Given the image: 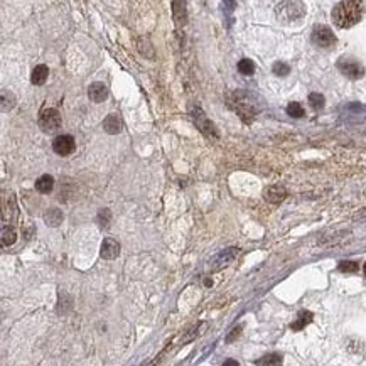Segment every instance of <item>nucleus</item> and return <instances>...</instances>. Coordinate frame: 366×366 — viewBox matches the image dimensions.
<instances>
[{
  "label": "nucleus",
  "instance_id": "obj_29",
  "mask_svg": "<svg viewBox=\"0 0 366 366\" xmlns=\"http://www.w3.org/2000/svg\"><path fill=\"white\" fill-rule=\"evenodd\" d=\"M272 71H273V74H277V76H287L291 73V66L282 63V61H277V63L272 66Z\"/></svg>",
  "mask_w": 366,
  "mask_h": 366
},
{
  "label": "nucleus",
  "instance_id": "obj_13",
  "mask_svg": "<svg viewBox=\"0 0 366 366\" xmlns=\"http://www.w3.org/2000/svg\"><path fill=\"white\" fill-rule=\"evenodd\" d=\"M287 194H289L287 189H285L284 186L275 184V186H270V188L265 189L263 198L267 199L268 203H272V204H280L285 198H287Z\"/></svg>",
  "mask_w": 366,
  "mask_h": 366
},
{
  "label": "nucleus",
  "instance_id": "obj_31",
  "mask_svg": "<svg viewBox=\"0 0 366 366\" xmlns=\"http://www.w3.org/2000/svg\"><path fill=\"white\" fill-rule=\"evenodd\" d=\"M240 334H241V326H236L235 329L231 331V334L226 336V343H233V341H235Z\"/></svg>",
  "mask_w": 366,
  "mask_h": 366
},
{
  "label": "nucleus",
  "instance_id": "obj_5",
  "mask_svg": "<svg viewBox=\"0 0 366 366\" xmlns=\"http://www.w3.org/2000/svg\"><path fill=\"white\" fill-rule=\"evenodd\" d=\"M311 41L314 46L321 47V49H329V47H332L337 42L336 34L332 32V29H329L327 26H322V24L314 26Z\"/></svg>",
  "mask_w": 366,
  "mask_h": 366
},
{
  "label": "nucleus",
  "instance_id": "obj_9",
  "mask_svg": "<svg viewBox=\"0 0 366 366\" xmlns=\"http://www.w3.org/2000/svg\"><path fill=\"white\" fill-rule=\"evenodd\" d=\"M238 253H240L238 248H226V250H223L211 261H209V267H211L213 270H220L223 267H226V265H230L231 261L235 260L236 256H238Z\"/></svg>",
  "mask_w": 366,
  "mask_h": 366
},
{
  "label": "nucleus",
  "instance_id": "obj_28",
  "mask_svg": "<svg viewBox=\"0 0 366 366\" xmlns=\"http://www.w3.org/2000/svg\"><path fill=\"white\" fill-rule=\"evenodd\" d=\"M358 267H359V265L356 263V261H351V260H343V261H339V265H337V268H339L341 272H344V273L356 272Z\"/></svg>",
  "mask_w": 366,
  "mask_h": 366
},
{
  "label": "nucleus",
  "instance_id": "obj_17",
  "mask_svg": "<svg viewBox=\"0 0 366 366\" xmlns=\"http://www.w3.org/2000/svg\"><path fill=\"white\" fill-rule=\"evenodd\" d=\"M312 317H314L312 312L301 311V312L297 314V319L291 324V329L292 331H302L307 324H311V322H312Z\"/></svg>",
  "mask_w": 366,
  "mask_h": 366
},
{
  "label": "nucleus",
  "instance_id": "obj_14",
  "mask_svg": "<svg viewBox=\"0 0 366 366\" xmlns=\"http://www.w3.org/2000/svg\"><path fill=\"white\" fill-rule=\"evenodd\" d=\"M122 128H123V122L117 113H110V115L103 120V130L107 132V134L117 135L122 132Z\"/></svg>",
  "mask_w": 366,
  "mask_h": 366
},
{
  "label": "nucleus",
  "instance_id": "obj_23",
  "mask_svg": "<svg viewBox=\"0 0 366 366\" xmlns=\"http://www.w3.org/2000/svg\"><path fill=\"white\" fill-rule=\"evenodd\" d=\"M110 221H112V211L107 208L100 209L98 215H97V223L100 228H108L110 226Z\"/></svg>",
  "mask_w": 366,
  "mask_h": 366
},
{
  "label": "nucleus",
  "instance_id": "obj_4",
  "mask_svg": "<svg viewBox=\"0 0 366 366\" xmlns=\"http://www.w3.org/2000/svg\"><path fill=\"white\" fill-rule=\"evenodd\" d=\"M191 118H193L194 125L198 127V130L201 132V134L206 137V139H209V140H218V139H220V134H218L216 125L211 120H209V118L206 117V113H204L199 107H193L191 108Z\"/></svg>",
  "mask_w": 366,
  "mask_h": 366
},
{
  "label": "nucleus",
  "instance_id": "obj_11",
  "mask_svg": "<svg viewBox=\"0 0 366 366\" xmlns=\"http://www.w3.org/2000/svg\"><path fill=\"white\" fill-rule=\"evenodd\" d=\"M100 255L105 260H113L120 255V243L113 238H105L102 241V248H100Z\"/></svg>",
  "mask_w": 366,
  "mask_h": 366
},
{
  "label": "nucleus",
  "instance_id": "obj_12",
  "mask_svg": "<svg viewBox=\"0 0 366 366\" xmlns=\"http://www.w3.org/2000/svg\"><path fill=\"white\" fill-rule=\"evenodd\" d=\"M88 98L92 100L93 103H102L108 98V88L107 84L102 81H95L89 84L88 88Z\"/></svg>",
  "mask_w": 366,
  "mask_h": 366
},
{
  "label": "nucleus",
  "instance_id": "obj_22",
  "mask_svg": "<svg viewBox=\"0 0 366 366\" xmlns=\"http://www.w3.org/2000/svg\"><path fill=\"white\" fill-rule=\"evenodd\" d=\"M16 97H14L12 92H7V89H2V112H11L14 107H16Z\"/></svg>",
  "mask_w": 366,
  "mask_h": 366
},
{
  "label": "nucleus",
  "instance_id": "obj_7",
  "mask_svg": "<svg viewBox=\"0 0 366 366\" xmlns=\"http://www.w3.org/2000/svg\"><path fill=\"white\" fill-rule=\"evenodd\" d=\"M39 127L42 132L46 134H52L61 127V115L56 108H46V110L41 112L39 117Z\"/></svg>",
  "mask_w": 366,
  "mask_h": 366
},
{
  "label": "nucleus",
  "instance_id": "obj_18",
  "mask_svg": "<svg viewBox=\"0 0 366 366\" xmlns=\"http://www.w3.org/2000/svg\"><path fill=\"white\" fill-rule=\"evenodd\" d=\"M36 189L41 194H49L52 189H54V177L49 174L41 175V177L36 180Z\"/></svg>",
  "mask_w": 366,
  "mask_h": 366
},
{
  "label": "nucleus",
  "instance_id": "obj_26",
  "mask_svg": "<svg viewBox=\"0 0 366 366\" xmlns=\"http://www.w3.org/2000/svg\"><path fill=\"white\" fill-rule=\"evenodd\" d=\"M238 71L241 74H245V76H251L253 74V71H255V64H253V61L251 59H241L240 63H238Z\"/></svg>",
  "mask_w": 366,
  "mask_h": 366
},
{
  "label": "nucleus",
  "instance_id": "obj_27",
  "mask_svg": "<svg viewBox=\"0 0 366 366\" xmlns=\"http://www.w3.org/2000/svg\"><path fill=\"white\" fill-rule=\"evenodd\" d=\"M287 113L291 115L292 118H302L304 117V108H302V105L301 103H297V102H292V103H289V107H287Z\"/></svg>",
  "mask_w": 366,
  "mask_h": 366
},
{
  "label": "nucleus",
  "instance_id": "obj_6",
  "mask_svg": "<svg viewBox=\"0 0 366 366\" xmlns=\"http://www.w3.org/2000/svg\"><path fill=\"white\" fill-rule=\"evenodd\" d=\"M337 69L349 79H359L364 76V66L353 58H341L337 61Z\"/></svg>",
  "mask_w": 366,
  "mask_h": 366
},
{
  "label": "nucleus",
  "instance_id": "obj_21",
  "mask_svg": "<svg viewBox=\"0 0 366 366\" xmlns=\"http://www.w3.org/2000/svg\"><path fill=\"white\" fill-rule=\"evenodd\" d=\"M16 240H17L16 230H14L12 226L4 225V228H2V245L4 246H11V245L16 243Z\"/></svg>",
  "mask_w": 366,
  "mask_h": 366
},
{
  "label": "nucleus",
  "instance_id": "obj_25",
  "mask_svg": "<svg viewBox=\"0 0 366 366\" xmlns=\"http://www.w3.org/2000/svg\"><path fill=\"white\" fill-rule=\"evenodd\" d=\"M309 103H311V107L314 108V110H322V108H324L326 100L321 93H311L309 95Z\"/></svg>",
  "mask_w": 366,
  "mask_h": 366
},
{
  "label": "nucleus",
  "instance_id": "obj_32",
  "mask_svg": "<svg viewBox=\"0 0 366 366\" xmlns=\"http://www.w3.org/2000/svg\"><path fill=\"white\" fill-rule=\"evenodd\" d=\"M225 366H238V363H236V361L228 359V361H225Z\"/></svg>",
  "mask_w": 366,
  "mask_h": 366
},
{
  "label": "nucleus",
  "instance_id": "obj_30",
  "mask_svg": "<svg viewBox=\"0 0 366 366\" xmlns=\"http://www.w3.org/2000/svg\"><path fill=\"white\" fill-rule=\"evenodd\" d=\"M201 326H203V324H199V326H194L193 329H189V332H188V334L182 337V341H184V343H188V341L194 339V337H196V336L199 334V332H201V331H199V327H201Z\"/></svg>",
  "mask_w": 366,
  "mask_h": 366
},
{
  "label": "nucleus",
  "instance_id": "obj_8",
  "mask_svg": "<svg viewBox=\"0 0 366 366\" xmlns=\"http://www.w3.org/2000/svg\"><path fill=\"white\" fill-rule=\"evenodd\" d=\"M76 142L71 135H58L52 140V150L61 157H68L74 152Z\"/></svg>",
  "mask_w": 366,
  "mask_h": 366
},
{
  "label": "nucleus",
  "instance_id": "obj_33",
  "mask_svg": "<svg viewBox=\"0 0 366 366\" xmlns=\"http://www.w3.org/2000/svg\"><path fill=\"white\" fill-rule=\"evenodd\" d=\"M363 272H364V277H366V263H364V267H363Z\"/></svg>",
  "mask_w": 366,
  "mask_h": 366
},
{
  "label": "nucleus",
  "instance_id": "obj_3",
  "mask_svg": "<svg viewBox=\"0 0 366 366\" xmlns=\"http://www.w3.org/2000/svg\"><path fill=\"white\" fill-rule=\"evenodd\" d=\"M304 6L299 0H279V4L275 6V14L277 19L282 22H294L299 21L304 16Z\"/></svg>",
  "mask_w": 366,
  "mask_h": 366
},
{
  "label": "nucleus",
  "instance_id": "obj_2",
  "mask_svg": "<svg viewBox=\"0 0 366 366\" xmlns=\"http://www.w3.org/2000/svg\"><path fill=\"white\" fill-rule=\"evenodd\" d=\"M228 103H230V107L236 112V115L245 123L253 122V118L256 117V112H258L255 108L253 100L250 98V95H246L243 92H235L230 97V102Z\"/></svg>",
  "mask_w": 366,
  "mask_h": 366
},
{
  "label": "nucleus",
  "instance_id": "obj_20",
  "mask_svg": "<svg viewBox=\"0 0 366 366\" xmlns=\"http://www.w3.org/2000/svg\"><path fill=\"white\" fill-rule=\"evenodd\" d=\"M346 349L349 351L351 354H363L364 353V343L358 337H349L346 341Z\"/></svg>",
  "mask_w": 366,
  "mask_h": 366
},
{
  "label": "nucleus",
  "instance_id": "obj_10",
  "mask_svg": "<svg viewBox=\"0 0 366 366\" xmlns=\"http://www.w3.org/2000/svg\"><path fill=\"white\" fill-rule=\"evenodd\" d=\"M17 215H19V209H17V204H16V198H14L12 193H9L4 196V211H2L4 223L16 221Z\"/></svg>",
  "mask_w": 366,
  "mask_h": 366
},
{
  "label": "nucleus",
  "instance_id": "obj_24",
  "mask_svg": "<svg viewBox=\"0 0 366 366\" xmlns=\"http://www.w3.org/2000/svg\"><path fill=\"white\" fill-rule=\"evenodd\" d=\"M282 361H284L282 359V354H279V353H268V354H265L263 358L256 359L255 364H280Z\"/></svg>",
  "mask_w": 366,
  "mask_h": 366
},
{
  "label": "nucleus",
  "instance_id": "obj_1",
  "mask_svg": "<svg viewBox=\"0 0 366 366\" xmlns=\"http://www.w3.org/2000/svg\"><path fill=\"white\" fill-rule=\"evenodd\" d=\"M364 14L363 0H341L337 6L332 9V22L339 29H349L356 26Z\"/></svg>",
  "mask_w": 366,
  "mask_h": 366
},
{
  "label": "nucleus",
  "instance_id": "obj_15",
  "mask_svg": "<svg viewBox=\"0 0 366 366\" xmlns=\"http://www.w3.org/2000/svg\"><path fill=\"white\" fill-rule=\"evenodd\" d=\"M42 220H44V223L47 226H59L61 223H63L64 220V215H63V211L58 208H49V209H46V213L42 215Z\"/></svg>",
  "mask_w": 366,
  "mask_h": 366
},
{
  "label": "nucleus",
  "instance_id": "obj_16",
  "mask_svg": "<svg viewBox=\"0 0 366 366\" xmlns=\"http://www.w3.org/2000/svg\"><path fill=\"white\" fill-rule=\"evenodd\" d=\"M47 76H49V68L46 64H37L34 69H32L31 74V83L36 84V86H42L46 83Z\"/></svg>",
  "mask_w": 366,
  "mask_h": 366
},
{
  "label": "nucleus",
  "instance_id": "obj_19",
  "mask_svg": "<svg viewBox=\"0 0 366 366\" xmlns=\"http://www.w3.org/2000/svg\"><path fill=\"white\" fill-rule=\"evenodd\" d=\"M172 12L174 19L179 26L186 24V0H174L172 2Z\"/></svg>",
  "mask_w": 366,
  "mask_h": 366
}]
</instances>
